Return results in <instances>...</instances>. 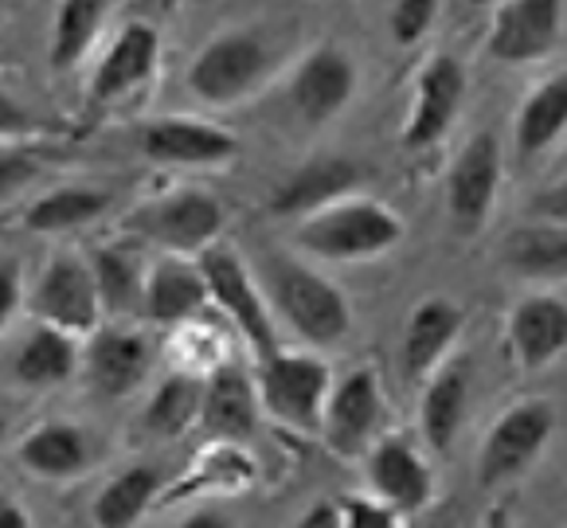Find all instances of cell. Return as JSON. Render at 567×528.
<instances>
[{
    "instance_id": "cell-1",
    "label": "cell",
    "mask_w": 567,
    "mask_h": 528,
    "mask_svg": "<svg viewBox=\"0 0 567 528\" xmlns=\"http://www.w3.org/2000/svg\"><path fill=\"white\" fill-rule=\"evenodd\" d=\"M301 251L329 262H357L392 251L403 239V219L375 200H337L321 211L301 216L293 231Z\"/></svg>"
},
{
    "instance_id": "cell-2",
    "label": "cell",
    "mask_w": 567,
    "mask_h": 528,
    "mask_svg": "<svg viewBox=\"0 0 567 528\" xmlns=\"http://www.w3.org/2000/svg\"><path fill=\"white\" fill-rule=\"evenodd\" d=\"M262 282L270 290L275 310L290 321V329L309 344H337L352 325L344 293L318 270L301 267L293 259L270 255L262 262Z\"/></svg>"
},
{
    "instance_id": "cell-3",
    "label": "cell",
    "mask_w": 567,
    "mask_h": 528,
    "mask_svg": "<svg viewBox=\"0 0 567 528\" xmlns=\"http://www.w3.org/2000/svg\"><path fill=\"white\" fill-rule=\"evenodd\" d=\"M329 387H333V372L309 352H270L259 361V376H255L259 407L298 435H321Z\"/></svg>"
},
{
    "instance_id": "cell-4",
    "label": "cell",
    "mask_w": 567,
    "mask_h": 528,
    "mask_svg": "<svg viewBox=\"0 0 567 528\" xmlns=\"http://www.w3.org/2000/svg\"><path fill=\"white\" fill-rule=\"evenodd\" d=\"M200 270H204V282H208V298L216 310L227 313L239 337L250 344L255 356H270L278 352V329L275 318H270L267 302H262V290L255 286L250 270L243 267V259L231 251V247H204L200 251Z\"/></svg>"
},
{
    "instance_id": "cell-5",
    "label": "cell",
    "mask_w": 567,
    "mask_h": 528,
    "mask_svg": "<svg viewBox=\"0 0 567 528\" xmlns=\"http://www.w3.org/2000/svg\"><path fill=\"white\" fill-rule=\"evenodd\" d=\"M125 231L134 239H145V244L168 247L176 255H200L224 231V204L208 193H193V188L161 196V200H150L137 211H130Z\"/></svg>"
},
{
    "instance_id": "cell-6",
    "label": "cell",
    "mask_w": 567,
    "mask_h": 528,
    "mask_svg": "<svg viewBox=\"0 0 567 528\" xmlns=\"http://www.w3.org/2000/svg\"><path fill=\"white\" fill-rule=\"evenodd\" d=\"M551 431H556V411H551L548 400H525L505 411L489 427L482 454H477L482 486H505V482L520 478L544 454Z\"/></svg>"
},
{
    "instance_id": "cell-7",
    "label": "cell",
    "mask_w": 567,
    "mask_h": 528,
    "mask_svg": "<svg viewBox=\"0 0 567 528\" xmlns=\"http://www.w3.org/2000/svg\"><path fill=\"white\" fill-rule=\"evenodd\" d=\"M270 63V51L259 35L250 32H224L204 43L200 55L188 68V91L208 106H231L247 99L259 86L262 71Z\"/></svg>"
},
{
    "instance_id": "cell-8",
    "label": "cell",
    "mask_w": 567,
    "mask_h": 528,
    "mask_svg": "<svg viewBox=\"0 0 567 528\" xmlns=\"http://www.w3.org/2000/svg\"><path fill=\"white\" fill-rule=\"evenodd\" d=\"M32 310L48 325L68 329V333L83 337L99 329L102 298L99 282H94V270L86 267L75 255H55V259L43 267L40 282L32 293Z\"/></svg>"
},
{
    "instance_id": "cell-9",
    "label": "cell",
    "mask_w": 567,
    "mask_h": 528,
    "mask_svg": "<svg viewBox=\"0 0 567 528\" xmlns=\"http://www.w3.org/2000/svg\"><path fill=\"white\" fill-rule=\"evenodd\" d=\"M466 94V71L454 55H434L423 63L415 79V106L408 114V126L400 134V145L411 153H423L443 142V134L454 126Z\"/></svg>"
},
{
    "instance_id": "cell-10",
    "label": "cell",
    "mask_w": 567,
    "mask_h": 528,
    "mask_svg": "<svg viewBox=\"0 0 567 528\" xmlns=\"http://www.w3.org/2000/svg\"><path fill=\"white\" fill-rule=\"evenodd\" d=\"M384 420V392L375 372L357 369L329 387L326 415H321V438L333 454L352 458L372 443L375 427Z\"/></svg>"
},
{
    "instance_id": "cell-11",
    "label": "cell",
    "mask_w": 567,
    "mask_h": 528,
    "mask_svg": "<svg viewBox=\"0 0 567 528\" xmlns=\"http://www.w3.org/2000/svg\"><path fill=\"white\" fill-rule=\"evenodd\" d=\"M501 185V145L493 134H474L446 176V208L462 235L482 231Z\"/></svg>"
},
{
    "instance_id": "cell-12",
    "label": "cell",
    "mask_w": 567,
    "mask_h": 528,
    "mask_svg": "<svg viewBox=\"0 0 567 528\" xmlns=\"http://www.w3.org/2000/svg\"><path fill=\"white\" fill-rule=\"evenodd\" d=\"M290 106L306 126H326L357 94V68L341 48H313L290 79Z\"/></svg>"
},
{
    "instance_id": "cell-13",
    "label": "cell",
    "mask_w": 567,
    "mask_h": 528,
    "mask_svg": "<svg viewBox=\"0 0 567 528\" xmlns=\"http://www.w3.org/2000/svg\"><path fill=\"white\" fill-rule=\"evenodd\" d=\"M559 40V0H501L489 28V59L497 63H533L544 59Z\"/></svg>"
},
{
    "instance_id": "cell-14",
    "label": "cell",
    "mask_w": 567,
    "mask_h": 528,
    "mask_svg": "<svg viewBox=\"0 0 567 528\" xmlns=\"http://www.w3.org/2000/svg\"><path fill=\"white\" fill-rule=\"evenodd\" d=\"M137 145L157 165H224L239 153V142L227 130L196 117H157L137 134Z\"/></svg>"
},
{
    "instance_id": "cell-15",
    "label": "cell",
    "mask_w": 567,
    "mask_h": 528,
    "mask_svg": "<svg viewBox=\"0 0 567 528\" xmlns=\"http://www.w3.org/2000/svg\"><path fill=\"white\" fill-rule=\"evenodd\" d=\"M360 180H364V173L357 161L341 157V153H326V157L306 161L298 173L286 176L270 196V211L275 216H309V211L344 200Z\"/></svg>"
},
{
    "instance_id": "cell-16",
    "label": "cell",
    "mask_w": 567,
    "mask_h": 528,
    "mask_svg": "<svg viewBox=\"0 0 567 528\" xmlns=\"http://www.w3.org/2000/svg\"><path fill=\"white\" fill-rule=\"evenodd\" d=\"M368 482H372L375 497L392 505L400 517L403 513L426 509L434 497L431 466H426L415 446L400 443V438L375 443L372 458H368Z\"/></svg>"
},
{
    "instance_id": "cell-17",
    "label": "cell",
    "mask_w": 567,
    "mask_h": 528,
    "mask_svg": "<svg viewBox=\"0 0 567 528\" xmlns=\"http://www.w3.org/2000/svg\"><path fill=\"white\" fill-rule=\"evenodd\" d=\"M462 306H454L451 298H423L411 310L408 329H403V376L408 380H426L439 364L446 361V352L454 349L462 333Z\"/></svg>"
},
{
    "instance_id": "cell-18",
    "label": "cell",
    "mask_w": 567,
    "mask_h": 528,
    "mask_svg": "<svg viewBox=\"0 0 567 528\" xmlns=\"http://www.w3.org/2000/svg\"><path fill=\"white\" fill-rule=\"evenodd\" d=\"M509 349L520 369L536 372L567 349V302L551 293H528L509 313Z\"/></svg>"
},
{
    "instance_id": "cell-19",
    "label": "cell",
    "mask_w": 567,
    "mask_h": 528,
    "mask_svg": "<svg viewBox=\"0 0 567 528\" xmlns=\"http://www.w3.org/2000/svg\"><path fill=\"white\" fill-rule=\"evenodd\" d=\"M83 364L102 395H130L150 376L153 349L142 333H130V329H94Z\"/></svg>"
},
{
    "instance_id": "cell-20",
    "label": "cell",
    "mask_w": 567,
    "mask_h": 528,
    "mask_svg": "<svg viewBox=\"0 0 567 528\" xmlns=\"http://www.w3.org/2000/svg\"><path fill=\"white\" fill-rule=\"evenodd\" d=\"M200 427L212 438H231V443L255 435V427H259V392H255L250 376H243L231 364H219L216 372L204 376Z\"/></svg>"
},
{
    "instance_id": "cell-21",
    "label": "cell",
    "mask_w": 567,
    "mask_h": 528,
    "mask_svg": "<svg viewBox=\"0 0 567 528\" xmlns=\"http://www.w3.org/2000/svg\"><path fill=\"white\" fill-rule=\"evenodd\" d=\"M208 282H204L200 262H188L181 255L161 259L157 267L145 275V298L142 313L157 325H184L208 306Z\"/></svg>"
},
{
    "instance_id": "cell-22",
    "label": "cell",
    "mask_w": 567,
    "mask_h": 528,
    "mask_svg": "<svg viewBox=\"0 0 567 528\" xmlns=\"http://www.w3.org/2000/svg\"><path fill=\"white\" fill-rule=\"evenodd\" d=\"M157 59H161L157 28L142 24V20L125 24L122 32L114 35V43L106 48L99 71H94L91 99L94 102H110V99H117V94L142 86L145 79L153 75V68H157Z\"/></svg>"
},
{
    "instance_id": "cell-23",
    "label": "cell",
    "mask_w": 567,
    "mask_h": 528,
    "mask_svg": "<svg viewBox=\"0 0 567 528\" xmlns=\"http://www.w3.org/2000/svg\"><path fill=\"white\" fill-rule=\"evenodd\" d=\"M470 376H474V369H470L466 356L443 361L426 376L423 403H419V427H423L426 446H434V451H451L462 423H466Z\"/></svg>"
},
{
    "instance_id": "cell-24",
    "label": "cell",
    "mask_w": 567,
    "mask_h": 528,
    "mask_svg": "<svg viewBox=\"0 0 567 528\" xmlns=\"http://www.w3.org/2000/svg\"><path fill=\"white\" fill-rule=\"evenodd\" d=\"M17 458L35 478L68 482L91 469L94 446L91 435L83 427H75V423H40V427L20 438Z\"/></svg>"
},
{
    "instance_id": "cell-25",
    "label": "cell",
    "mask_w": 567,
    "mask_h": 528,
    "mask_svg": "<svg viewBox=\"0 0 567 528\" xmlns=\"http://www.w3.org/2000/svg\"><path fill=\"white\" fill-rule=\"evenodd\" d=\"M505 267L528 282H567V224H525L505 239Z\"/></svg>"
},
{
    "instance_id": "cell-26",
    "label": "cell",
    "mask_w": 567,
    "mask_h": 528,
    "mask_svg": "<svg viewBox=\"0 0 567 528\" xmlns=\"http://www.w3.org/2000/svg\"><path fill=\"white\" fill-rule=\"evenodd\" d=\"M75 369H79L75 333H68V329H59V325H48V321H40V325L24 337L17 356H12V376H17L24 387L63 384Z\"/></svg>"
},
{
    "instance_id": "cell-27",
    "label": "cell",
    "mask_w": 567,
    "mask_h": 528,
    "mask_svg": "<svg viewBox=\"0 0 567 528\" xmlns=\"http://www.w3.org/2000/svg\"><path fill=\"white\" fill-rule=\"evenodd\" d=\"M567 130V71H556L548 75L517 110V126H513V137H517V153L520 157H536L548 145H556Z\"/></svg>"
},
{
    "instance_id": "cell-28",
    "label": "cell",
    "mask_w": 567,
    "mask_h": 528,
    "mask_svg": "<svg viewBox=\"0 0 567 528\" xmlns=\"http://www.w3.org/2000/svg\"><path fill=\"white\" fill-rule=\"evenodd\" d=\"M157 494H161V474L150 462H142V466L122 469L117 478H110L102 486L91 517L102 528H130L145 517V509L157 501Z\"/></svg>"
},
{
    "instance_id": "cell-29",
    "label": "cell",
    "mask_w": 567,
    "mask_h": 528,
    "mask_svg": "<svg viewBox=\"0 0 567 528\" xmlns=\"http://www.w3.org/2000/svg\"><path fill=\"white\" fill-rule=\"evenodd\" d=\"M200 400H204V376L196 372H173L165 384L153 392L142 423L157 438H181L184 431L200 423Z\"/></svg>"
},
{
    "instance_id": "cell-30",
    "label": "cell",
    "mask_w": 567,
    "mask_h": 528,
    "mask_svg": "<svg viewBox=\"0 0 567 528\" xmlns=\"http://www.w3.org/2000/svg\"><path fill=\"white\" fill-rule=\"evenodd\" d=\"M106 208H110V193H102V188H86V185L55 188V193L40 196V200L28 208L24 227L40 235L71 231V227H83V224H91V219H99Z\"/></svg>"
},
{
    "instance_id": "cell-31",
    "label": "cell",
    "mask_w": 567,
    "mask_h": 528,
    "mask_svg": "<svg viewBox=\"0 0 567 528\" xmlns=\"http://www.w3.org/2000/svg\"><path fill=\"white\" fill-rule=\"evenodd\" d=\"M102 17H106V0H63L55 12V28H51V68H75L91 51Z\"/></svg>"
},
{
    "instance_id": "cell-32",
    "label": "cell",
    "mask_w": 567,
    "mask_h": 528,
    "mask_svg": "<svg viewBox=\"0 0 567 528\" xmlns=\"http://www.w3.org/2000/svg\"><path fill=\"white\" fill-rule=\"evenodd\" d=\"M247 482H255V458L231 438H216V446L200 454L193 478H184L168 497L176 501V497L200 494V489H243Z\"/></svg>"
},
{
    "instance_id": "cell-33",
    "label": "cell",
    "mask_w": 567,
    "mask_h": 528,
    "mask_svg": "<svg viewBox=\"0 0 567 528\" xmlns=\"http://www.w3.org/2000/svg\"><path fill=\"white\" fill-rule=\"evenodd\" d=\"M94 282H99V298L106 313H134L142 310L145 298V278L137 262L122 251V247H106L94 255Z\"/></svg>"
},
{
    "instance_id": "cell-34",
    "label": "cell",
    "mask_w": 567,
    "mask_h": 528,
    "mask_svg": "<svg viewBox=\"0 0 567 528\" xmlns=\"http://www.w3.org/2000/svg\"><path fill=\"white\" fill-rule=\"evenodd\" d=\"M439 4H443V0H395L392 17H388L392 40L400 43V48H411V43L423 40V32L434 24V17H439Z\"/></svg>"
},
{
    "instance_id": "cell-35",
    "label": "cell",
    "mask_w": 567,
    "mask_h": 528,
    "mask_svg": "<svg viewBox=\"0 0 567 528\" xmlns=\"http://www.w3.org/2000/svg\"><path fill=\"white\" fill-rule=\"evenodd\" d=\"M40 157L28 149H0V204L20 196L35 176H40Z\"/></svg>"
},
{
    "instance_id": "cell-36",
    "label": "cell",
    "mask_w": 567,
    "mask_h": 528,
    "mask_svg": "<svg viewBox=\"0 0 567 528\" xmlns=\"http://www.w3.org/2000/svg\"><path fill=\"white\" fill-rule=\"evenodd\" d=\"M341 501V517H344V528H384V525H395L400 513L392 509L388 501L380 497H337Z\"/></svg>"
},
{
    "instance_id": "cell-37",
    "label": "cell",
    "mask_w": 567,
    "mask_h": 528,
    "mask_svg": "<svg viewBox=\"0 0 567 528\" xmlns=\"http://www.w3.org/2000/svg\"><path fill=\"white\" fill-rule=\"evenodd\" d=\"M20 302H24V275H20V262L0 259V333L17 318Z\"/></svg>"
},
{
    "instance_id": "cell-38",
    "label": "cell",
    "mask_w": 567,
    "mask_h": 528,
    "mask_svg": "<svg viewBox=\"0 0 567 528\" xmlns=\"http://www.w3.org/2000/svg\"><path fill=\"white\" fill-rule=\"evenodd\" d=\"M32 130H35V117L12 94L0 91V137H20V134H32Z\"/></svg>"
},
{
    "instance_id": "cell-39",
    "label": "cell",
    "mask_w": 567,
    "mask_h": 528,
    "mask_svg": "<svg viewBox=\"0 0 567 528\" xmlns=\"http://www.w3.org/2000/svg\"><path fill=\"white\" fill-rule=\"evenodd\" d=\"M533 211L540 219H556V224H567V176H564V180H556L551 188H544L540 196H536Z\"/></svg>"
},
{
    "instance_id": "cell-40",
    "label": "cell",
    "mask_w": 567,
    "mask_h": 528,
    "mask_svg": "<svg viewBox=\"0 0 567 528\" xmlns=\"http://www.w3.org/2000/svg\"><path fill=\"white\" fill-rule=\"evenodd\" d=\"M301 525L306 528H344V517H341V501L337 497H329V501H318L313 509L301 517Z\"/></svg>"
},
{
    "instance_id": "cell-41",
    "label": "cell",
    "mask_w": 567,
    "mask_h": 528,
    "mask_svg": "<svg viewBox=\"0 0 567 528\" xmlns=\"http://www.w3.org/2000/svg\"><path fill=\"white\" fill-rule=\"evenodd\" d=\"M28 525H32V517L20 509V501L0 494V528H28Z\"/></svg>"
},
{
    "instance_id": "cell-42",
    "label": "cell",
    "mask_w": 567,
    "mask_h": 528,
    "mask_svg": "<svg viewBox=\"0 0 567 528\" xmlns=\"http://www.w3.org/2000/svg\"><path fill=\"white\" fill-rule=\"evenodd\" d=\"M204 525H216V528H224L227 520H224V517H188V528H204Z\"/></svg>"
},
{
    "instance_id": "cell-43",
    "label": "cell",
    "mask_w": 567,
    "mask_h": 528,
    "mask_svg": "<svg viewBox=\"0 0 567 528\" xmlns=\"http://www.w3.org/2000/svg\"><path fill=\"white\" fill-rule=\"evenodd\" d=\"M470 4H477V9H485V4H501V0H470Z\"/></svg>"
},
{
    "instance_id": "cell-44",
    "label": "cell",
    "mask_w": 567,
    "mask_h": 528,
    "mask_svg": "<svg viewBox=\"0 0 567 528\" xmlns=\"http://www.w3.org/2000/svg\"><path fill=\"white\" fill-rule=\"evenodd\" d=\"M4 431H9V423H4V415H0V443H4Z\"/></svg>"
}]
</instances>
